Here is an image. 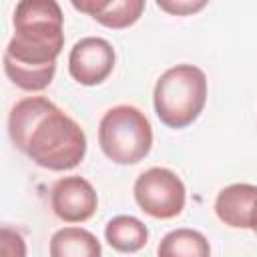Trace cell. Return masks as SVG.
<instances>
[{
	"instance_id": "6da1fadb",
	"label": "cell",
	"mask_w": 257,
	"mask_h": 257,
	"mask_svg": "<svg viewBox=\"0 0 257 257\" xmlns=\"http://www.w3.org/2000/svg\"><path fill=\"white\" fill-rule=\"evenodd\" d=\"M64 16L54 0H22L14 8V36L4 50L6 76L26 92L44 90L64 46Z\"/></svg>"
},
{
	"instance_id": "7a4b0ae2",
	"label": "cell",
	"mask_w": 257,
	"mask_h": 257,
	"mask_svg": "<svg viewBox=\"0 0 257 257\" xmlns=\"http://www.w3.org/2000/svg\"><path fill=\"white\" fill-rule=\"evenodd\" d=\"M8 135L20 153L48 171H70L86 155L80 124L46 96L18 100L8 116Z\"/></svg>"
},
{
	"instance_id": "3957f363",
	"label": "cell",
	"mask_w": 257,
	"mask_h": 257,
	"mask_svg": "<svg viewBox=\"0 0 257 257\" xmlns=\"http://www.w3.org/2000/svg\"><path fill=\"white\" fill-rule=\"evenodd\" d=\"M207 102V76L195 64H177L165 70L153 92L159 120L169 128L193 124Z\"/></svg>"
},
{
	"instance_id": "277c9868",
	"label": "cell",
	"mask_w": 257,
	"mask_h": 257,
	"mask_svg": "<svg viewBox=\"0 0 257 257\" xmlns=\"http://www.w3.org/2000/svg\"><path fill=\"white\" fill-rule=\"evenodd\" d=\"M98 145L116 165L141 163L153 147V126L145 112L133 104L108 108L98 122Z\"/></svg>"
},
{
	"instance_id": "5b68a950",
	"label": "cell",
	"mask_w": 257,
	"mask_h": 257,
	"mask_svg": "<svg viewBox=\"0 0 257 257\" xmlns=\"http://www.w3.org/2000/svg\"><path fill=\"white\" fill-rule=\"evenodd\" d=\"M135 201L147 215L155 219H173L181 215L187 201L183 181L165 167H153L141 173L133 187Z\"/></svg>"
},
{
	"instance_id": "8992f818",
	"label": "cell",
	"mask_w": 257,
	"mask_h": 257,
	"mask_svg": "<svg viewBox=\"0 0 257 257\" xmlns=\"http://www.w3.org/2000/svg\"><path fill=\"white\" fill-rule=\"evenodd\" d=\"M114 60L116 54L108 40L100 36H86L72 46L68 54V72L78 84L94 86L108 78L114 68Z\"/></svg>"
},
{
	"instance_id": "52a82bcc",
	"label": "cell",
	"mask_w": 257,
	"mask_h": 257,
	"mask_svg": "<svg viewBox=\"0 0 257 257\" xmlns=\"http://www.w3.org/2000/svg\"><path fill=\"white\" fill-rule=\"evenodd\" d=\"M98 205L94 187L78 177H62L50 189V207L54 215L64 223H84L88 221Z\"/></svg>"
},
{
	"instance_id": "ba28073f",
	"label": "cell",
	"mask_w": 257,
	"mask_h": 257,
	"mask_svg": "<svg viewBox=\"0 0 257 257\" xmlns=\"http://www.w3.org/2000/svg\"><path fill=\"white\" fill-rule=\"evenodd\" d=\"M215 213L221 223L233 229H253L257 225V187L235 183L219 191Z\"/></svg>"
},
{
	"instance_id": "9c48e42d",
	"label": "cell",
	"mask_w": 257,
	"mask_h": 257,
	"mask_svg": "<svg viewBox=\"0 0 257 257\" xmlns=\"http://www.w3.org/2000/svg\"><path fill=\"white\" fill-rule=\"evenodd\" d=\"M72 8L92 16L98 24H102L106 28L120 30V28L133 26L143 16L145 2L143 0H108V2H98V0L78 2V0H72Z\"/></svg>"
},
{
	"instance_id": "30bf717a",
	"label": "cell",
	"mask_w": 257,
	"mask_h": 257,
	"mask_svg": "<svg viewBox=\"0 0 257 257\" xmlns=\"http://www.w3.org/2000/svg\"><path fill=\"white\" fill-rule=\"evenodd\" d=\"M104 239L118 253H137L147 245L149 229L133 215H116L106 223Z\"/></svg>"
},
{
	"instance_id": "8fae6325",
	"label": "cell",
	"mask_w": 257,
	"mask_h": 257,
	"mask_svg": "<svg viewBox=\"0 0 257 257\" xmlns=\"http://www.w3.org/2000/svg\"><path fill=\"white\" fill-rule=\"evenodd\" d=\"M50 257H102V247L90 231L82 227H64L50 239Z\"/></svg>"
},
{
	"instance_id": "7c38bea8",
	"label": "cell",
	"mask_w": 257,
	"mask_h": 257,
	"mask_svg": "<svg viewBox=\"0 0 257 257\" xmlns=\"http://www.w3.org/2000/svg\"><path fill=\"white\" fill-rule=\"evenodd\" d=\"M157 257H211V247L201 231L183 227L169 231L161 239Z\"/></svg>"
},
{
	"instance_id": "4fadbf2b",
	"label": "cell",
	"mask_w": 257,
	"mask_h": 257,
	"mask_svg": "<svg viewBox=\"0 0 257 257\" xmlns=\"http://www.w3.org/2000/svg\"><path fill=\"white\" fill-rule=\"evenodd\" d=\"M0 247H2V257H26V241L16 229L10 227L0 229Z\"/></svg>"
},
{
	"instance_id": "5bb4252c",
	"label": "cell",
	"mask_w": 257,
	"mask_h": 257,
	"mask_svg": "<svg viewBox=\"0 0 257 257\" xmlns=\"http://www.w3.org/2000/svg\"><path fill=\"white\" fill-rule=\"evenodd\" d=\"M157 6H159L161 10L171 12V14L187 16V14H193V12L201 10V8H205L207 2H189V0H185V2H161V0H159Z\"/></svg>"
},
{
	"instance_id": "9a60e30c",
	"label": "cell",
	"mask_w": 257,
	"mask_h": 257,
	"mask_svg": "<svg viewBox=\"0 0 257 257\" xmlns=\"http://www.w3.org/2000/svg\"><path fill=\"white\" fill-rule=\"evenodd\" d=\"M253 231H255V233H257V225H255V227H253Z\"/></svg>"
}]
</instances>
